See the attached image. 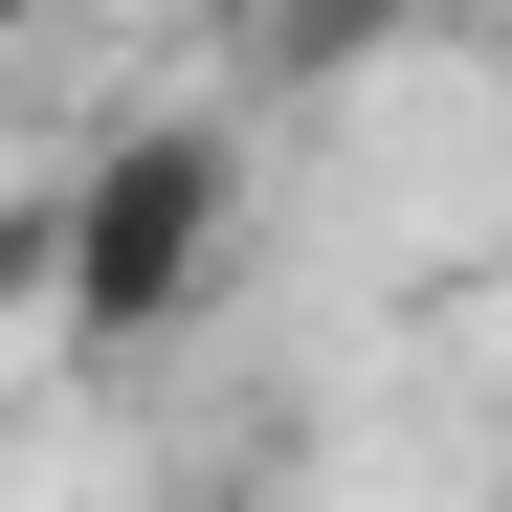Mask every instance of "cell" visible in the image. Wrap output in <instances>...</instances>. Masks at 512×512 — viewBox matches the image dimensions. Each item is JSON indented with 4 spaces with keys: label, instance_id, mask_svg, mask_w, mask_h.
I'll use <instances>...</instances> for the list:
<instances>
[{
    "label": "cell",
    "instance_id": "obj_1",
    "mask_svg": "<svg viewBox=\"0 0 512 512\" xmlns=\"http://www.w3.org/2000/svg\"><path fill=\"white\" fill-rule=\"evenodd\" d=\"M45 268H67V334H179V290L223 268V156L201 134H112L90 179H67Z\"/></svg>",
    "mask_w": 512,
    "mask_h": 512
},
{
    "label": "cell",
    "instance_id": "obj_2",
    "mask_svg": "<svg viewBox=\"0 0 512 512\" xmlns=\"http://www.w3.org/2000/svg\"><path fill=\"white\" fill-rule=\"evenodd\" d=\"M0 23H23V0H0Z\"/></svg>",
    "mask_w": 512,
    "mask_h": 512
}]
</instances>
